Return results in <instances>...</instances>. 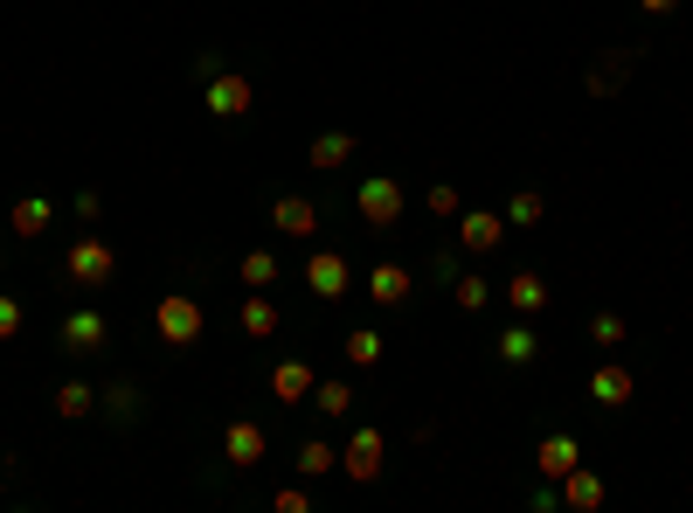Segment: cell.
I'll return each instance as SVG.
<instances>
[{
    "label": "cell",
    "mask_w": 693,
    "mask_h": 513,
    "mask_svg": "<svg viewBox=\"0 0 693 513\" xmlns=\"http://www.w3.org/2000/svg\"><path fill=\"white\" fill-rule=\"evenodd\" d=\"M49 222H55V201L49 195H22V201H14V236H22V243L49 236Z\"/></svg>",
    "instance_id": "cell-16"
},
{
    "label": "cell",
    "mask_w": 693,
    "mask_h": 513,
    "mask_svg": "<svg viewBox=\"0 0 693 513\" xmlns=\"http://www.w3.org/2000/svg\"><path fill=\"white\" fill-rule=\"evenodd\" d=\"M555 492H561V506H569V513H596V506H604V479H596L590 465H576L569 479H555Z\"/></svg>",
    "instance_id": "cell-13"
},
{
    "label": "cell",
    "mask_w": 693,
    "mask_h": 513,
    "mask_svg": "<svg viewBox=\"0 0 693 513\" xmlns=\"http://www.w3.org/2000/svg\"><path fill=\"white\" fill-rule=\"evenodd\" d=\"M236 319H243V333H250V340H271L277 327H285L277 298H264V292H250V298H243V306H236Z\"/></svg>",
    "instance_id": "cell-15"
},
{
    "label": "cell",
    "mask_w": 693,
    "mask_h": 513,
    "mask_svg": "<svg viewBox=\"0 0 693 513\" xmlns=\"http://www.w3.org/2000/svg\"><path fill=\"white\" fill-rule=\"evenodd\" d=\"M534 354H541V340H534V327H507V333H499V361H513V368H528Z\"/></svg>",
    "instance_id": "cell-24"
},
{
    "label": "cell",
    "mask_w": 693,
    "mask_h": 513,
    "mask_svg": "<svg viewBox=\"0 0 693 513\" xmlns=\"http://www.w3.org/2000/svg\"><path fill=\"white\" fill-rule=\"evenodd\" d=\"M326 472H341V451H333L326 437H306V444H298V479H326Z\"/></svg>",
    "instance_id": "cell-21"
},
{
    "label": "cell",
    "mask_w": 693,
    "mask_h": 513,
    "mask_svg": "<svg viewBox=\"0 0 693 513\" xmlns=\"http://www.w3.org/2000/svg\"><path fill=\"white\" fill-rule=\"evenodd\" d=\"M55 340H63L70 354H104V347H111V319H104L98 306H77V313H63Z\"/></svg>",
    "instance_id": "cell-4"
},
{
    "label": "cell",
    "mask_w": 693,
    "mask_h": 513,
    "mask_svg": "<svg viewBox=\"0 0 693 513\" xmlns=\"http://www.w3.org/2000/svg\"><path fill=\"white\" fill-rule=\"evenodd\" d=\"M63 278L77 284V292H104V284L119 278V251H111L104 236H84V243H70V257H63Z\"/></svg>",
    "instance_id": "cell-1"
},
{
    "label": "cell",
    "mask_w": 693,
    "mask_h": 513,
    "mask_svg": "<svg viewBox=\"0 0 693 513\" xmlns=\"http://www.w3.org/2000/svg\"><path fill=\"white\" fill-rule=\"evenodd\" d=\"M354 208H361V222H368V230H396V222H403V181L368 174L361 187H354Z\"/></svg>",
    "instance_id": "cell-3"
},
{
    "label": "cell",
    "mask_w": 693,
    "mask_h": 513,
    "mask_svg": "<svg viewBox=\"0 0 693 513\" xmlns=\"http://www.w3.org/2000/svg\"><path fill=\"white\" fill-rule=\"evenodd\" d=\"M347 361H354V368H374V361H382V333H374V327L347 333Z\"/></svg>",
    "instance_id": "cell-28"
},
{
    "label": "cell",
    "mask_w": 693,
    "mask_h": 513,
    "mask_svg": "<svg viewBox=\"0 0 693 513\" xmlns=\"http://www.w3.org/2000/svg\"><path fill=\"white\" fill-rule=\"evenodd\" d=\"M507 298H513L520 319H534L541 306H548V278H541V271H513V278H507Z\"/></svg>",
    "instance_id": "cell-18"
},
{
    "label": "cell",
    "mask_w": 693,
    "mask_h": 513,
    "mask_svg": "<svg viewBox=\"0 0 693 513\" xmlns=\"http://www.w3.org/2000/svg\"><path fill=\"white\" fill-rule=\"evenodd\" d=\"M499 243H507V216H499V208H458V251L485 257V251H499Z\"/></svg>",
    "instance_id": "cell-5"
},
{
    "label": "cell",
    "mask_w": 693,
    "mask_h": 513,
    "mask_svg": "<svg viewBox=\"0 0 693 513\" xmlns=\"http://www.w3.org/2000/svg\"><path fill=\"white\" fill-rule=\"evenodd\" d=\"M430 278H444V284H451V278H458V257H451V251H437V257H430Z\"/></svg>",
    "instance_id": "cell-34"
},
{
    "label": "cell",
    "mask_w": 693,
    "mask_h": 513,
    "mask_svg": "<svg viewBox=\"0 0 693 513\" xmlns=\"http://www.w3.org/2000/svg\"><path fill=\"white\" fill-rule=\"evenodd\" d=\"M201 327H209V313H201V298H187V292H166L153 306V333L166 340V347H195Z\"/></svg>",
    "instance_id": "cell-2"
},
{
    "label": "cell",
    "mask_w": 693,
    "mask_h": 513,
    "mask_svg": "<svg viewBox=\"0 0 693 513\" xmlns=\"http://www.w3.org/2000/svg\"><path fill=\"white\" fill-rule=\"evenodd\" d=\"M624 77H631V56H596V63H590V90H596V98L624 90Z\"/></svg>",
    "instance_id": "cell-23"
},
{
    "label": "cell",
    "mask_w": 693,
    "mask_h": 513,
    "mask_svg": "<svg viewBox=\"0 0 693 513\" xmlns=\"http://www.w3.org/2000/svg\"><path fill=\"white\" fill-rule=\"evenodd\" d=\"M201 98H209V111H215V119H243V111L257 105V84H250V77H236V70H215Z\"/></svg>",
    "instance_id": "cell-8"
},
{
    "label": "cell",
    "mask_w": 693,
    "mask_h": 513,
    "mask_svg": "<svg viewBox=\"0 0 693 513\" xmlns=\"http://www.w3.org/2000/svg\"><path fill=\"white\" fill-rule=\"evenodd\" d=\"M590 395H596L604 410H624L631 395H639V382H631V368H624V361H596V375H590Z\"/></svg>",
    "instance_id": "cell-10"
},
{
    "label": "cell",
    "mask_w": 693,
    "mask_h": 513,
    "mask_svg": "<svg viewBox=\"0 0 693 513\" xmlns=\"http://www.w3.org/2000/svg\"><path fill=\"white\" fill-rule=\"evenodd\" d=\"M347 257L341 251H312L306 257V284H312V292H320V298H347Z\"/></svg>",
    "instance_id": "cell-11"
},
{
    "label": "cell",
    "mask_w": 693,
    "mask_h": 513,
    "mask_svg": "<svg viewBox=\"0 0 693 513\" xmlns=\"http://www.w3.org/2000/svg\"><path fill=\"white\" fill-rule=\"evenodd\" d=\"M499 216H507V230H534V222L548 216V201H541V187H513V195L499 201Z\"/></svg>",
    "instance_id": "cell-19"
},
{
    "label": "cell",
    "mask_w": 693,
    "mask_h": 513,
    "mask_svg": "<svg viewBox=\"0 0 693 513\" xmlns=\"http://www.w3.org/2000/svg\"><path fill=\"white\" fill-rule=\"evenodd\" d=\"M264 451H271V437H264V424H250V416H236V424L222 430V459H230L236 472L264 465Z\"/></svg>",
    "instance_id": "cell-9"
},
{
    "label": "cell",
    "mask_w": 693,
    "mask_h": 513,
    "mask_svg": "<svg viewBox=\"0 0 693 513\" xmlns=\"http://www.w3.org/2000/svg\"><path fill=\"white\" fill-rule=\"evenodd\" d=\"M354 146H361V139H354V132H320L306 160L320 167V174H333V167H347V160H354Z\"/></svg>",
    "instance_id": "cell-20"
},
{
    "label": "cell",
    "mask_w": 693,
    "mask_h": 513,
    "mask_svg": "<svg viewBox=\"0 0 693 513\" xmlns=\"http://www.w3.org/2000/svg\"><path fill=\"white\" fill-rule=\"evenodd\" d=\"M639 8H645V14H672V8H680V0H639Z\"/></svg>",
    "instance_id": "cell-35"
},
{
    "label": "cell",
    "mask_w": 693,
    "mask_h": 513,
    "mask_svg": "<svg viewBox=\"0 0 693 513\" xmlns=\"http://www.w3.org/2000/svg\"><path fill=\"white\" fill-rule=\"evenodd\" d=\"M312 410H320V416H347L354 410V389L347 382H320V389H312Z\"/></svg>",
    "instance_id": "cell-27"
},
{
    "label": "cell",
    "mask_w": 693,
    "mask_h": 513,
    "mask_svg": "<svg viewBox=\"0 0 693 513\" xmlns=\"http://www.w3.org/2000/svg\"><path fill=\"white\" fill-rule=\"evenodd\" d=\"M271 222H277V236L312 243V236H320V201H312V195H277L271 201Z\"/></svg>",
    "instance_id": "cell-6"
},
{
    "label": "cell",
    "mask_w": 693,
    "mask_h": 513,
    "mask_svg": "<svg viewBox=\"0 0 693 513\" xmlns=\"http://www.w3.org/2000/svg\"><path fill=\"white\" fill-rule=\"evenodd\" d=\"M423 201H430V216H444V222H451V216H458V208H465V201H458V187H430V195H423Z\"/></svg>",
    "instance_id": "cell-32"
},
{
    "label": "cell",
    "mask_w": 693,
    "mask_h": 513,
    "mask_svg": "<svg viewBox=\"0 0 693 513\" xmlns=\"http://www.w3.org/2000/svg\"><path fill=\"white\" fill-rule=\"evenodd\" d=\"M590 340H596V347H624V319H617V313H596V319H590Z\"/></svg>",
    "instance_id": "cell-29"
},
{
    "label": "cell",
    "mask_w": 693,
    "mask_h": 513,
    "mask_svg": "<svg viewBox=\"0 0 693 513\" xmlns=\"http://www.w3.org/2000/svg\"><path fill=\"white\" fill-rule=\"evenodd\" d=\"M22 298H8V292H0V340H14V333H22Z\"/></svg>",
    "instance_id": "cell-31"
},
{
    "label": "cell",
    "mask_w": 693,
    "mask_h": 513,
    "mask_svg": "<svg viewBox=\"0 0 693 513\" xmlns=\"http://www.w3.org/2000/svg\"><path fill=\"white\" fill-rule=\"evenodd\" d=\"M312 389H320V375H312L306 361H277V368H271V395H277V403H292V410H298Z\"/></svg>",
    "instance_id": "cell-14"
},
{
    "label": "cell",
    "mask_w": 693,
    "mask_h": 513,
    "mask_svg": "<svg viewBox=\"0 0 693 513\" xmlns=\"http://www.w3.org/2000/svg\"><path fill=\"white\" fill-rule=\"evenodd\" d=\"M236 278L250 284V292H271V284H277V251H243Z\"/></svg>",
    "instance_id": "cell-22"
},
{
    "label": "cell",
    "mask_w": 693,
    "mask_h": 513,
    "mask_svg": "<svg viewBox=\"0 0 693 513\" xmlns=\"http://www.w3.org/2000/svg\"><path fill=\"white\" fill-rule=\"evenodd\" d=\"M368 298L396 313L403 298H409V271H403V264H374V271H368Z\"/></svg>",
    "instance_id": "cell-17"
},
{
    "label": "cell",
    "mask_w": 693,
    "mask_h": 513,
    "mask_svg": "<svg viewBox=\"0 0 693 513\" xmlns=\"http://www.w3.org/2000/svg\"><path fill=\"white\" fill-rule=\"evenodd\" d=\"M341 472H347V479L354 486H374V479H382V430H354L347 437V451H341Z\"/></svg>",
    "instance_id": "cell-7"
},
{
    "label": "cell",
    "mask_w": 693,
    "mask_h": 513,
    "mask_svg": "<svg viewBox=\"0 0 693 513\" xmlns=\"http://www.w3.org/2000/svg\"><path fill=\"white\" fill-rule=\"evenodd\" d=\"M451 298H458L465 313H479V306H485V298H493V292H485V278H451Z\"/></svg>",
    "instance_id": "cell-30"
},
{
    "label": "cell",
    "mask_w": 693,
    "mask_h": 513,
    "mask_svg": "<svg viewBox=\"0 0 693 513\" xmlns=\"http://www.w3.org/2000/svg\"><path fill=\"white\" fill-rule=\"evenodd\" d=\"M277 513H312V500L298 486H285V492H277Z\"/></svg>",
    "instance_id": "cell-33"
},
{
    "label": "cell",
    "mask_w": 693,
    "mask_h": 513,
    "mask_svg": "<svg viewBox=\"0 0 693 513\" xmlns=\"http://www.w3.org/2000/svg\"><path fill=\"white\" fill-rule=\"evenodd\" d=\"M90 403H98L90 382H63V389H55V416H90Z\"/></svg>",
    "instance_id": "cell-26"
},
{
    "label": "cell",
    "mask_w": 693,
    "mask_h": 513,
    "mask_svg": "<svg viewBox=\"0 0 693 513\" xmlns=\"http://www.w3.org/2000/svg\"><path fill=\"white\" fill-rule=\"evenodd\" d=\"M98 403H104L111 424H133V416H139V389H133V382H111V389L98 395Z\"/></svg>",
    "instance_id": "cell-25"
},
{
    "label": "cell",
    "mask_w": 693,
    "mask_h": 513,
    "mask_svg": "<svg viewBox=\"0 0 693 513\" xmlns=\"http://www.w3.org/2000/svg\"><path fill=\"white\" fill-rule=\"evenodd\" d=\"M576 465H583V444H576V437H541V451H534V472H541V479H569V472Z\"/></svg>",
    "instance_id": "cell-12"
}]
</instances>
